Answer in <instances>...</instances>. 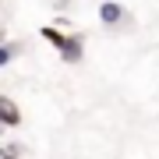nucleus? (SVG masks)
<instances>
[{
    "label": "nucleus",
    "mask_w": 159,
    "mask_h": 159,
    "mask_svg": "<svg viewBox=\"0 0 159 159\" xmlns=\"http://www.w3.org/2000/svg\"><path fill=\"white\" fill-rule=\"evenodd\" d=\"M99 18H102L106 25H117L120 18H124V7H120V4H102V7H99Z\"/></svg>",
    "instance_id": "obj_3"
},
{
    "label": "nucleus",
    "mask_w": 159,
    "mask_h": 159,
    "mask_svg": "<svg viewBox=\"0 0 159 159\" xmlns=\"http://www.w3.org/2000/svg\"><path fill=\"white\" fill-rule=\"evenodd\" d=\"M0 134H4V127H0Z\"/></svg>",
    "instance_id": "obj_7"
},
{
    "label": "nucleus",
    "mask_w": 159,
    "mask_h": 159,
    "mask_svg": "<svg viewBox=\"0 0 159 159\" xmlns=\"http://www.w3.org/2000/svg\"><path fill=\"white\" fill-rule=\"evenodd\" d=\"M39 32H43V39H50L53 46H57V50H64V43H67V35H64L60 29H53V25H43Z\"/></svg>",
    "instance_id": "obj_4"
},
{
    "label": "nucleus",
    "mask_w": 159,
    "mask_h": 159,
    "mask_svg": "<svg viewBox=\"0 0 159 159\" xmlns=\"http://www.w3.org/2000/svg\"><path fill=\"white\" fill-rule=\"evenodd\" d=\"M21 156V145H0V159H18Z\"/></svg>",
    "instance_id": "obj_6"
},
{
    "label": "nucleus",
    "mask_w": 159,
    "mask_h": 159,
    "mask_svg": "<svg viewBox=\"0 0 159 159\" xmlns=\"http://www.w3.org/2000/svg\"><path fill=\"white\" fill-rule=\"evenodd\" d=\"M60 57L67 60V64H78V60H81V39H78V35H67V43H64Z\"/></svg>",
    "instance_id": "obj_2"
},
{
    "label": "nucleus",
    "mask_w": 159,
    "mask_h": 159,
    "mask_svg": "<svg viewBox=\"0 0 159 159\" xmlns=\"http://www.w3.org/2000/svg\"><path fill=\"white\" fill-rule=\"evenodd\" d=\"M18 50H21L18 43H0V67H7V64L18 57Z\"/></svg>",
    "instance_id": "obj_5"
},
{
    "label": "nucleus",
    "mask_w": 159,
    "mask_h": 159,
    "mask_svg": "<svg viewBox=\"0 0 159 159\" xmlns=\"http://www.w3.org/2000/svg\"><path fill=\"white\" fill-rule=\"evenodd\" d=\"M21 124V110L11 96H0V127H18Z\"/></svg>",
    "instance_id": "obj_1"
}]
</instances>
